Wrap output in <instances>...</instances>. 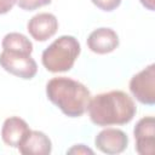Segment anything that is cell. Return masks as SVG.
Segmentation results:
<instances>
[{
  "mask_svg": "<svg viewBox=\"0 0 155 155\" xmlns=\"http://www.w3.org/2000/svg\"><path fill=\"white\" fill-rule=\"evenodd\" d=\"M87 111L91 121L97 126L128 124L136 115L133 99L124 91L99 93L90 99Z\"/></svg>",
  "mask_w": 155,
  "mask_h": 155,
  "instance_id": "cell-1",
  "label": "cell"
},
{
  "mask_svg": "<svg viewBox=\"0 0 155 155\" xmlns=\"http://www.w3.org/2000/svg\"><path fill=\"white\" fill-rule=\"evenodd\" d=\"M46 94L69 117L84 115L91 99L90 90L84 84L65 76L51 79L46 85Z\"/></svg>",
  "mask_w": 155,
  "mask_h": 155,
  "instance_id": "cell-2",
  "label": "cell"
},
{
  "mask_svg": "<svg viewBox=\"0 0 155 155\" xmlns=\"http://www.w3.org/2000/svg\"><path fill=\"white\" fill-rule=\"evenodd\" d=\"M80 50L78 39L71 35H62L42 52L41 61L44 67L51 73L68 71L73 68Z\"/></svg>",
  "mask_w": 155,
  "mask_h": 155,
  "instance_id": "cell-3",
  "label": "cell"
},
{
  "mask_svg": "<svg viewBox=\"0 0 155 155\" xmlns=\"http://www.w3.org/2000/svg\"><path fill=\"white\" fill-rule=\"evenodd\" d=\"M0 65L10 74L29 80L35 76L38 65L30 53L4 50L0 53Z\"/></svg>",
  "mask_w": 155,
  "mask_h": 155,
  "instance_id": "cell-4",
  "label": "cell"
},
{
  "mask_svg": "<svg viewBox=\"0 0 155 155\" xmlns=\"http://www.w3.org/2000/svg\"><path fill=\"white\" fill-rule=\"evenodd\" d=\"M130 91L138 102L147 105L155 103V64H150L130 81Z\"/></svg>",
  "mask_w": 155,
  "mask_h": 155,
  "instance_id": "cell-5",
  "label": "cell"
},
{
  "mask_svg": "<svg viewBox=\"0 0 155 155\" xmlns=\"http://www.w3.org/2000/svg\"><path fill=\"white\" fill-rule=\"evenodd\" d=\"M136 150L140 155H153L155 145V120L153 116L142 117L133 130Z\"/></svg>",
  "mask_w": 155,
  "mask_h": 155,
  "instance_id": "cell-6",
  "label": "cell"
},
{
  "mask_svg": "<svg viewBox=\"0 0 155 155\" xmlns=\"http://www.w3.org/2000/svg\"><path fill=\"white\" fill-rule=\"evenodd\" d=\"M96 147L104 154H120L128 145L127 134L117 128H105L94 138Z\"/></svg>",
  "mask_w": 155,
  "mask_h": 155,
  "instance_id": "cell-7",
  "label": "cell"
},
{
  "mask_svg": "<svg viewBox=\"0 0 155 155\" xmlns=\"http://www.w3.org/2000/svg\"><path fill=\"white\" fill-rule=\"evenodd\" d=\"M58 29V21L54 15L42 12L31 17L28 22L27 30L36 41H46L52 38Z\"/></svg>",
  "mask_w": 155,
  "mask_h": 155,
  "instance_id": "cell-8",
  "label": "cell"
},
{
  "mask_svg": "<svg viewBox=\"0 0 155 155\" xmlns=\"http://www.w3.org/2000/svg\"><path fill=\"white\" fill-rule=\"evenodd\" d=\"M87 46L94 53L105 54L119 46V36L110 28H98L88 35Z\"/></svg>",
  "mask_w": 155,
  "mask_h": 155,
  "instance_id": "cell-9",
  "label": "cell"
},
{
  "mask_svg": "<svg viewBox=\"0 0 155 155\" xmlns=\"http://www.w3.org/2000/svg\"><path fill=\"white\" fill-rule=\"evenodd\" d=\"M30 132L28 124L18 117L11 116L5 120L2 128H1V138L5 144L12 148H18L21 142L25 138V136Z\"/></svg>",
  "mask_w": 155,
  "mask_h": 155,
  "instance_id": "cell-10",
  "label": "cell"
},
{
  "mask_svg": "<svg viewBox=\"0 0 155 155\" xmlns=\"http://www.w3.org/2000/svg\"><path fill=\"white\" fill-rule=\"evenodd\" d=\"M18 150L23 155H48L52 150V143L44 132L30 130L18 145Z\"/></svg>",
  "mask_w": 155,
  "mask_h": 155,
  "instance_id": "cell-11",
  "label": "cell"
},
{
  "mask_svg": "<svg viewBox=\"0 0 155 155\" xmlns=\"http://www.w3.org/2000/svg\"><path fill=\"white\" fill-rule=\"evenodd\" d=\"M2 48L10 51H21L25 53L33 52V44L31 41L21 33H10L6 34L2 39Z\"/></svg>",
  "mask_w": 155,
  "mask_h": 155,
  "instance_id": "cell-12",
  "label": "cell"
},
{
  "mask_svg": "<svg viewBox=\"0 0 155 155\" xmlns=\"http://www.w3.org/2000/svg\"><path fill=\"white\" fill-rule=\"evenodd\" d=\"M17 5L25 11H33L36 10L41 6L48 5L51 2V0H16Z\"/></svg>",
  "mask_w": 155,
  "mask_h": 155,
  "instance_id": "cell-13",
  "label": "cell"
},
{
  "mask_svg": "<svg viewBox=\"0 0 155 155\" xmlns=\"http://www.w3.org/2000/svg\"><path fill=\"white\" fill-rule=\"evenodd\" d=\"M98 8L103 11H113L121 4V0H91Z\"/></svg>",
  "mask_w": 155,
  "mask_h": 155,
  "instance_id": "cell-14",
  "label": "cell"
},
{
  "mask_svg": "<svg viewBox=\"0 0 155 155\" xmlns=\"http://www.w3.org/2000/svg\"><path fill=\"white\" fill-rule=\"evenodd\" d=\"M15 4H16V0H0V15L7 13L8 11H11Z\"/></svg>",
  "mask_w": 155,
  "mask_h": 155,
  "instance_id": "cell-15",
  "label": "cell"
},
{
  "mask_svg": "<svg viewBox=\"0 0 155 155\" xmlns=\"http://www.w3.org/2000/svg\"><path fill=\"white\" fill-rule=\"evenodd\" d=\"M67 153H69V154H75V153H78V154H93V151L91 150V149H88V148H86L84 144H78V145H75L74 148H71V149H69Z\"/></svg>",
  "mask_w": 155,
  "mask_h": 155,
  "instance_id": "cell-16",
  "label": "cell"
},
{
  "mask_svg": "<svg viewBox=\"0 0 155 155\" xmlns=\"http://www.w3.org/2000/svg\"><path fill=\"white\" fill-rule=\"evenodd\" d=\"M139 1L142 2V5H143L144 7H147V8L150 10V11H154V8H155L154 1H155V0H139Z\"/></svg>",
  "mask_w": 155,
  "mask_h": 155,
  "instance_id": "cell-17",
  "label": "cell"
}]
</instances>
